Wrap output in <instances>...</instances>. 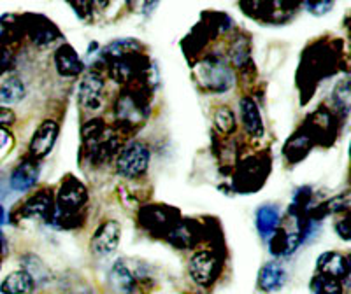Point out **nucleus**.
<instances>
[{
    "instance_id": "nucleus-9",
    "label": "nucleus",
    "mask_w": 351,
    "mask_h": 294,
    "mask_svg": "<svg viewBox=\"0 0 351 294\" xmlns=\"http://www.w3.org/2000/svg\"><path fill=\"white\" fill-rule=\"evenodd\" d=\"M53 211H55V200H53L51 191L40 189L23 203V207L20 209V214L23 217H43L49 221Z\"/></svg>"
},
{
    "instance_id": "nucleus-26",
    "label": "nucleus",
    "mask_w": 351,
    "mask_h": 294,
    "mask_svg": "<svg viewBox=\"0 0 351 294\" xmlns=\"http://www.w3.org/2000/svg\"><path fill=\"white\" fill-rule=\"evenodd\" d=\"M337 231H339L341 239L350 240V228H348L346 221H341V223H337Z\"/></svg>"
},
{
    "instance_id": "nucleus-18",
    "label": "nucleus",
    "mask_w": 351,
    "mask_h": 294,
    "mask_svg": "<svg viewBox=\"0 0 351 294\" xmlns=\"http://www.w3.org/2000/svg\"><path fill=\"white\" fill-rule=\"evenodd\" d=\"M25 96V84L20 77L11 76L0 86V104L2 105H14Z\"/></svg>"
},
{
    "instance_id": "nucleus-3",
    "label": "nucleus",
    "mask_w": 351,
    "mask_h": 294,
    "mask_svg": "<svg viewBox=\"0 0 351 294\" xmlns=\"http://www.w3.org/2000/svg\"><path fill=\"white\" fill-rule=\"evenodd\" d=\"M149 161H152V152L148 147L139 140H132L116 158V172L127 179H137L146 174Z\"/></svg>"
},
{
    "instance_id": "nucleus-7",
    "label": "nucleus",
    "mask_w": 351,
    "mask_h": 294,
    "mask_svg": "<svg viewBox=\"0 0 351 294\" xmlns=\"http://www.w3.org/2000/svg\"><path fill=\"white\" fill-rule=\"evenodd\" d=\"M104 81L97 72H88L77 86V100L84 109H97L102 104Z\"/></svg>"
},
{
    "instance_id": "nucleus-10",
    "label": "nucleus",
    "mask_w": 351,
    "mask_h": 294,
    "mask_svg": "<svg viewBox=\"0 0 351 294\" xmlns=\"http://www.w3.org/2000/svg\"><path fill=\"white\" fill-rule=\"evenodd\" d=\"M316 270H318V273L328 275V277H334L339 280V278L348 277V273H350V258L335 251H327L319 256L318 261H316Z\"/></svg>"
},
{
    "instance_id": "nucleus-20",
    "label": "nucleus",
    "mask_w": 351,
    "mask_h": 294,
    "mask_svg": "<svg viewBox=\"0 0 351 294\" xmlns=\"http://www.w3.org/2000/svg\"><path fill=\"white\" fill-rule=\"evenodd\" d=\"M21 263H23V271L30 275L34 282H48L49 270L44 267V263L37 256L27 254L21 259Z\"/></svg>"
},
{
    "instance_id": "nucleus-2",
    "label": "nucleus",
    "mask_w": 351,
    "mask_h": 294,
    "mask_svg": "<svg viewBox=\"0 0 351 294\" xmlns=\"http://www.w3.org/2000/svg\"><path fill=\"white\" fill-rule=\"evenodd\" d=\"M197 77L204 88L223 93L236 84V72L221 58H208L197 67Z\"/></svg>"
},
{
    "instance_id": "nucleus-16",
    "label": "nucleus",
    "mask_w": 351,
    "mask_h": 294,
    "mask_svg": "<svg viewBox=\"0 0 351 294\" xmlns=\"http://www.w3.org/2000/svg\"><path fill=\"white\" fill-rule=\"evenodd\" d=\"M272 243H271V252L274 256H291L299 249L302 243L300 233H287V231H276L272 235Z\"/></svg>"
},
{
    "instance_id": "nucleus-13",
    "label": "nucleus",
    "mask_w": 351,
    "mask_h": 294,
    "mask_svg": "<svg viewBox=\"0 0 351 294\" xmlns=\"http://www.w3.org/2000/svg\"><path fill=\"white\" fill-rule=\"evenodd\" d=\"M109 289L112 294H134L136 291V278L123 261H116L109 270Z\"/></svg>"
},
{
    "instance_id": "nucleus-12",
    "label": "nucleus",
    "mask_w": 351,
    "mask_h": 294,
    "mask_svg": "<svg viewBox=\"0 0 351 294\" xmlns=\"http://www.w3.org/2000/svg\"><path fill=\"white\" fill-rule=\"evenodd\" d=\"M56 70L64 77H74L84 70V65L71 44H62L55 53Z\"/></svg>"
},
{
    "instance_id": "nucleus-6",
    "label": "nucleus",
    "mask_w": 351,
    "mask_h": 294,
    "mask_svg": "<svg viewBox=\"0 0 351 294\" xmlns=\"http://www.w3.org/2000/svg\"><path fill=\"white\" fill-rule=\"evenodd\" d=\"M58 124L51 120H46L37 126V130L34 131L32 140H30V156L32 159L39 161V159L46 158V156L51 152V149L55 147L56 139H58Z\"/></svg>"
},
{
    "instance_id": "nucleus-14",
    "label": "nucleus",
    "mask_w": 351,
    "mask_h": 294,
    "mask_svg": "<svg viewBox=\"0 0 351 294\" xmlns=\"http://www.w3.org/2000/svg\"><path fill=\"white\" fill-rule=\"evenodd\" d=\"M241 118H243L244 130L255 139H260L263 135V121L262 114L258 111V105L253 102L250 96H243L241 98Z\"/></svg>"
},
{
    "instance_id": "nucleus-1",
    "label": "nucleus",
    "mask_w": 351,
    "mask_h": 294,
    "mask_svg": "<svg viewBox=\"0 0 351 294\" xmlns=\"http://www.w3.org/2000/svg\"><path fill=\"white\" fill-rule=\"evenodd\" d=\"M88 202L86 187L76 177L69 175L67 179L62 183L58 195H56L55 211H53L49 223L53 224H69L72 214H77Z\"/></svg>"
},
{
    "instance_id": "nucleus-21",
    "label": "nucleus",
    "mask_w": 351,
    "mask_h": 294,
    "mask_svg": "<svg viewBox=\"0 0 351 294\" xmlns=\"http://www.w3.org/2000/svg\"><path fill=\"white\" fill-rule=\"evenodd\" d=\"M215 123L216 128L223 133H228V131H234L236 128V118H234V112L228 107H219L215 114Z\"/></svg>"
},
{
    "instance_id": "nucleus-17",
    "label": "nucleus",
    "mask_w": 351,
    "mask_h": 294,
    "mask_svg": "<svg viewBox=\"0 0 351 294\" xmlns=\"http://www.w3.org/2000/svg\"><path fill=\"white\" fill-rule=\"evenodd\" d=\"M34 289V280L30 275L23 270L12 271L4 278V282L0 286L2 294H30Z\"/></svg>"
},
{
    "instance_id": "nucleus-25",
    "label": "nucleus",
    "mask_w": 351,
    "mask_h": 294,
    "mask_svg": "<svg viewBox=\"0 0 351 294\" xmlns=\"http://www.w3.org/2000/svg\"><path fill=\"white\" fill-rule=\"evenodd\" d=\"M14 123V112L8 107H0V128Z\"/></svg>"
},
{
    "instance_id": "nucleus-11",
    "label": "nucleus",
    "mask_w": 351,
    "mask_h": 294,
    "mask_svg": "<svg viewBox=\"0 0 351 294\" xmlns=\"http://www.w3.org/2000/svg\"><path fill=\"white\" fill-rule=\"evenodd\" d=\"M288 271L287 268L278 261L267 263L258 273V287L263 293H274L280 291L287 284Z\"/></svg>"
},
{
    "instance_id": "nucleus-5",
    "label": "nucleus",
    "mask_w": 351,
    "mask_h": 294,
    "mask_svg": "<svg viewBox=\"0 0 351 294\" xmlns=\"http://www.w3.org/2000/svg\"><path fill=\"white\" fill-rule=\"evenodd\" d=\"M121 240V226L118 221H104L97 228V231L92 237V251L100 258L111 256L116 252Z\"/></svg>"
},
{
    "instance_id": "nucleus-22",
    "label": "nucleus",
    "mask_w": 351,
    "mask_h": 294,
    "mask_svg": "<svg viewBox=\"0 0 351 294\" xmlns=\"http://www.w3.org/2000/svg\"><path fill=\"white\" fill-rule=\"evenodd\" d=\"M12 146H14V139H12L11 133L4 128H0V159L11 151Z\"/></svg>"
},
{
    "instance_id": "nucleus-23",
    "label": "nucleus",
    "mask_w": 351,
    "mask_h": 294,
    "mask_svg": "<svg viewBox=\"0 0 351 294\" xmlns=\"http://www.w3.org/2000/svg\"><path fill=\"white\" fill-rule=\"evenodd\" d=\"M348 205H350L348 196L346 198H344V196H335V198H332L330 202H328L327 209L328 212H343L344 209H348Z\"/></svg>"
},
{
    "instance_id": "nucleus-27",
    "label": "nucleus",
    "mask_w": 351,
    "mask_h": 294,
    "mask_svg": "<svg viewBox=\"0 0 351 294\" xmlns=\"http://www.w3.org/2000/svg\"><path fill=\"white\" fill-rule=\"evenodd\" d=\"M4 221H5V212H4V207L0 205V224L4 223Z\"/></svg>"
},
{
    "instance_id": "nucleus-24",
    "label": "nucleus",
    "mask_w": 351,
    "mask_h": 294,
    "mask_svg": "<svg viewBox=\"0 0 351 294\" xmlns=\"http://www.w3.org/2000/svg\"><path fill=\"white\" fill-rule=\"evenodd\" d=\"M306 8L309 9L313 14L322 16V14H325V12L328 11V9H332V4L330 2H316V4H306Z\"/></svg>"
},
{
    "instance_id": "nucleus-15",
    "label": "nucleus",
    "mask_w": 351,
    "mask_h": 294,
    "mask_svg": "<svg viewBox=\"0 0 351 294\" xmlns=\"http://www.w3.org/2000/svg\"><path fill=\"white\" fill-rule=\"evenodd\" d=\"M280 211L276 205H262L256 211V230L263 240H271L272 235L280 230Z\"/></svg>"
},
{
    "instance_id": "nucleus-19",
    "label": "nucleus",
    "mask_w": 351,
    "mask_h": 294,
    "mask_svg": "<svg viewBox=\"0 0 351 294\" xmlns=\"http://www.w3.org/2000/svg\"><path fill=\"white\" fill-rule=\"evenodd\" d=\"M313 294H343V286L337 278L324 273H316L311 280Z\"/></svg>"
},
{
    "instance_id": "nucleus-4",
    "label": "nucleus",
    "mask_w": 351,
    "mask_h": 294,
    "mask_svg": "<svg viewBox=\"0 0 351 294\" xmlns=\"http://www.w3.org/2000/svg\"><path fill=\"white\" fill-rule=\"evenodd\" d=\"M219 259L213 251H197L188 263V273L200 287H209L219 277Z\"/></svg>"
},
{
    "instance_id": "nucleus-8",
    "label": "nucleus",
    "mask_w": 351,
    "mask_h": 294,
    "mask_svg": "<svg viewBox=\"0 0 351 294\" xmlns=\"http://www.w3.org/2000/svg\"><path fill=\"white\" fill-rule=\"evenodd\" d=\"M40 175L39 161L36 159H25L23 163H20L16 167V170L11 174V179H9V186L12 191L16 193H25V191L32 189L37 184Z\"/></svg>"
}]
</instances>
